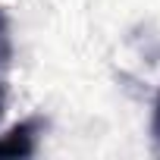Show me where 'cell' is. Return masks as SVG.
Segmentation results:
<instances>
[{"label": "cell", "mask_w": 160, "mask_h": 160, "mask_svg": "<svg viewBox=\"0 0 160 160\" xmlns=\"http://www.w3.org/2000/svg\"><path fill=\"white\" fill-rule=\"evenodd\" d=\"M151 129H154V138L160 141V98H157V104H154V126H151Z\"/></svg>", "instance_id": "3"}, {"label": "cell", "mask_w": 160, "mask_h": 160, "mask_svg": "<svg viewBox=\"0 0 160 160\" xmlns=\"http://www.w3.org/2000/svg\"><path fill=\"white\" fill-rule=\"evenodd\" d=\"M13 60V35H10V19L0 7V72H3Z\"/></svg>", "instance_id": "2"}, {"label": "cell", "mask_w": 160, "mask_h": 160, "mask_svg": "<svg viewBox=\"0 0 160 160\" xmlns=\"http://www.w3.org/2000/svg\"><path fill=\"white\" fill-rule=\"evenodd\" d=\"M41 132H44L41 116H28V119L16 122L10 132L0 135V157H32L38 151Z\"/></svg>", "instance_id": "1"}, {"label": "cell", "mask_w": 160, "mask_h": 160, "mask_svg": "<svg viewBox=\"0 0 160 160\" xmlns=\"http://www.w3.org/2000/svg\"><path fill=\"white\" fill-rule=\"evenodd\" d=\"M0 113H3V78H0Z\"/></svg>", "instance_id": "4"}]
</instances>
